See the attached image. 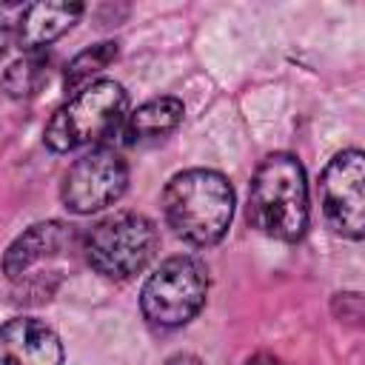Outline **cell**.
Returning <instances> with one entry per match:
<instances>
[{
  "instance_id": "cell-1",
  "label": "cell",
  "mask_w": 365,
  "mask_h": 365,
  "mask_svg": "<svg viewBox=\"0 0 365 365\" xmlns=\"http://www.w3.org/2000/svg\"><path fill=\"white\" fill-rule=\"evenodd\" d=\"M237 194L225 174L214 168L177 171L163 188V217L168 228L194 248L217 245L234 220Z\"/></svg>"
},
{
  "instance_id": "cell-2",
  "label": "cell",
  "mask_w": 365,
  "mask_h": 365,
  "mask_svg": "<svg viewBox=\"0 0 365 365\" xmlns=\"http://www.w3.org/2000/svg\"><path fill=\"white\" fill-rule=\"evenodd\" d=\"M245 217L251 228L277 242H299L311 222L308 180L297 154H268L248 185Z\"/></svg>"
},
{
  "instance_id": "cell-3",
  "label": "cell",
  "mask_w": 365,
  "mask_h": 365,
  "mask_svg": "<svg viewBox=\"0 0 365 365\" xmlns=\"http://www.w3.org/2000/svg\"><path fill=\"white\" fill-rule=\"evenodd\" d=\"M128 114V91L117 80H94L74 91L46 123L43 143L54 154H68L83 145H103L106 137L123 128Z\"/></svg>"
},
{
  "instance_id": "cell-4",
  "label": "cell",
  "mask_w": 365,
  "mask_h": 365,
  "mask_svg": "<svg viewBox=\"0 0 365 365\" xmlns=\"http://www.w3.org/2000/svg\"><path fill=\"white\" fill-rule=\"evenodd\" d=\"M160 245V231L140 211H114L83 234L86 262L106 279L125 282L145 271Z\"/></svg>"
},
{
  "instance_id": "cell-5",
  "label": "cell",
  "mask_w": 365,
  "mask_h": 365,
  "mask_svg": "<svg viewBox=\"0 0 365 365\" xmlns=\"http://www.w3.org/2000/svg\"><path fill=\"white\" fill-rule=\"evenodd\" d=\"M208 285V268L200 257L174 254L163 259L143 282L140 311L154 328H182L202 311Z\"/></svg>"
},
{
  "instance_id": "cell-6",
  "label": "cell",
  "mask_w": 365,
  "mask_h": 365,
  "mask_svg": "<svg viewBox=\"0 0 365 365\" xmlns=\"http://www.w3.org/2000/svg\"><path fill=\"white\" fill-rule=\"evenodd\" d=\"M128 188V163L111 145H94L77 157L60 182V202L71 214H97L120 202Z\"/></svg>"
},
{
  "instance_id": "cell-7",
  "label": "cell",
  "mask_w": 365,
  "mask_h": 365,
  "mask_svg": "<svg viewBox=\"0 0 365 365\" xmlns=\"http://www.w3.org/2000/svg\"><path fill=\"white\" fill-rule=\"evenodd\" d=\"M365 157L359 148L336 151L319 174V205L334 234L359 242L365 234Z\"/></svg>"
},
{
  "instance_id": "cell-8",
  "label": "cell",
  "mask_w": 365,
  "mask_h": 365,
  "mask_svg": "<svg viewBox=\"0 0 365 365\" xmlns=\"http://www.w3.org/2000/svg\"><path fill=\"white\" fill-rule=\"evenodd\" d=\"M77 240V231L71 222L63 220H46V222H34L29 225L20 237L11 240V245L3 254V274L17 282L23 279L37 262L43 259H54L60 254H66Z\"/></svg>"
},
{
  "instance_id": "cell-9",
  "label": "cell",
  "mask_w": 365,
  "mask_h": 365,
  "mask_svg": "<svg viewBox=\"0 0 365 365\" xmlns=\"http://www.w3.org/2000/svg\"><path fill=\"white\" fill-rule=\"evenodd\" d=\"M0 365H63V342L37 317H14L0 325Z\"/></svg>"
},
{
  "instance_id": "cell-10",
  "label": "cell",
  "mask_w": 365,
  "mask_h": 365,
  "mask_svg": "<svg viewBox=\"0 0 365 365\" xmlns=\"http://www.w3.org/2000/svg\"><path fill=\"white\" fill-rule=\"evenodd\" d=\"M86 6L83 3H31L23 6L17 23H14V43L23 51H46L57 37H63L80 17Z\"/></svg>"
},
{
  "instance_id": "cell-11",
  "label": "cell",
  "mask_w": 365,
  "mask_h": 365,
  "mask_svg": "<svg viewBox=\"0 0 365 365\" xmlns=\"http://www.w3.org/2000/svg\"><path fill=\"white\" fill-rule=\"evenodd\" d=\"M182 117H185V106L180 97H154V100H148V103H143L125 114L123 143L140 145V143L165 140L171 131L180 128Z\"/></svg>"
},
{
  "instance_id": "cell-12",
  "label": "cell",
  "mask_w": 365,
  "mask_h": 365,
  "mask_svg": "<svg viewBox=\"0 0 365 365\" xmlns=\"http://www.w3.org/2000/svg\"><path fill=\"white\" fill-rule=\"evenodd\" d=\"M120 54V43L117 40H100L88 48H83L80 54H74L63 71V88L66 91H80L88 83H94V77L108 68Z\"/></svg>"
},
{
  "instance_id": "cell-13",
  "label": "cell",
  "mask_w": 365,
  "mask_h": 365,
  "mask_svg": "<svg viewBox=\"0 0 365 365\" xmlns=\"http://www.w3.org/2000/svg\"><path fill=\"white\" fill-rule=\"evenodd\" d=\"M48 51H26L23 57H17L6 74H3V91L14 100H26V97H34L40 91V86L46 83L48 77Z\"/></svg>"
},
{
  "instance_id": "cell-14",
  "label": "cell",
  "mask_w": 365,
  "mask_h": 365,
  "mask_svg": "<svg viewBox=\"0 0 365 365\" xmlns=\"http://www.w3.org/2000/svg\"><path fill=\"white\" fill-rule=\"evenodd\" d=\"M331 308H334V314H336L339 319L356 325V322L362 319V294H359V291H342V294L334 297Z\"/></svg>"
},
{
  "instance_id": "cell-15",
  "label": "cell",
  "mask_w": 365,
  "mask_h": 365,
  "mask_svg": "<svg viewBox=\"0 0 365 365\" xmlns=\"http://www.w3.org/2000/svg\"><path fill=\"white\" fill-rule=\"evenodd\" d=\"M242 365H291V362H285V359H279L277 354H254V356H248Z\"/></svg>"
},
{
  "instance_id": "cell-16",
  "label": "cell",
  "mask_w": 365,
  "mask_h": 365,
  "mask_svg": "<svg viewBox=\"0 0 365 365\" xmlns=\"http://www.w3.org/2000/svg\"><path fill=\"white\" fill-rule=\"evenodd\" d=\"M165 365H205V362H202L197 354H185V351H182V354L168 356V362H165Z\"/></svg>"
},
{
  "instance_id": "cell-17",
  "label": "cell",
  "mask_w": 365,
  "mask_h": 365,
  "mask_svg": "<svg viewBox=\"0 0 365 365\" xmlns=\"http://www.w3.org/2000/svg\"><path fill=\"white\" fill-rule=\"evenodd\" d=\"M9 43H11V29H9V23H6V20H3V14H0V57L6 54Z\"/></svg>"
}]
</instances>
